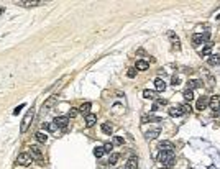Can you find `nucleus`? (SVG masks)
Masks as SVG:
<instances>
[{"label": "nucleus", "mask_w": 220, "mask_h": 169, "mask_svg": "<svg viewBox=\"0 0 220 169\" xmlns=\"http://www.w3.org/2000/svg\"><path fill=\"white\" fill-rule=\"evenodd\" d=\"M159 163L163 168L171 169L174 166V151H161L159 153Z\"/></svg>", "instance_id": "nucleus-1"}, {"label": "nucleus", "mask_w": 220, "mask_h": 169, "mask_svg": "<svg viewBox=\"0 0 220 169\" xmlns=\"http://www.w3.org/2000/svg\"><path fill=\"white\" fill-rule=\"evenodd\" d=\"M210 38V33L209 31H205V33H197V35H194L192 36V46L194 48H197V46H200V44H204L205 41Z\"/></svg>", "instance_id": "nucleus-2"}, {"label": "nucleus", "mask_w": 220, "mask_h": 169, "mask_svg": "<svg viewBox=\"0 0 220 169\" xmlns=\"http://www.w3.org/2000/svg\"><path fill=\"white\" fill-rule=\"evenodd\" d=\"M33 117H35V110L31 108V110H28V113L25 115L23 122H21V127H20V131H21V133H25L26 130H28V127L31 125V120H33Z\"/></svg>", "instance_id": "nucleus-3"}, {"label": "nucleus", "mask_w": 220, "mask_h": 169, "mask_svg": "<svg viewBox=\"0 0 220 169\" xmlns=\"http://www.w3.org/2000/svg\"><path fill=\"white\" fill-rule=\"evenodd\" d=\"M31 163H33V158L30 153H20L16 158V164H20V166H30Z\"/></svg>", "instance_id": "nucleus-4"}, {"label": "nucleus", "mask_w": 220, "mask_h": 169, "mask_svg": "<svg viewBox=\"0 0 220 169\" xmlns=\"http://www.w3.org/2000/svg\"><path fill=\"white\" fill-rule=\"evenodd\" d=\"M53 123L56 125L58 128H66L67 123H69V117H56Z\"/></svg>", "instance_id": "nucleus-5"}, {"label": "nucleus", "mask_w": 220, "mask_h": 169, "mask_svg": "<svg viewBox=\"0 0 220 169\" xmlns=\"http://www.w3.org/2000/svg\"><path fill=\"white\" fill-rule=\"evenodd\" d=\"M209 105L212 110H215V112H219L220 110V97L219 95H214V97L209 99Z\"/></svg>", "instance_id": "nucleus-6"}, {"label": "nucleus", "mask_w": 220, "mask_h": 169, "mask_svg": "<svg viewBox=\"0 0 220 169\" xmlns=\"http://www.w3.org/2000/svg\"><path fill=\"white\" fill-rule=\"evenodd\" d=\"M54 103H56V95H53V97H48V99H46V102L43 103V112H48V110H49L53 105H54Z\"/></svg>", "instance_id": "nucleus-7"}, {"label": "nucleus", "mask_w": 220, "mask_h": 169, "mask_svg": "<svg viewBox=\"0 0 220 169\" xmlns=\"http://www.w3.org/2000/svg\"><path fill=\"white\" fill-rule=\"evenodd\" d=\"M207 105H209V97H200L195 103V110H204Z\"/></svg>", "instance_id": "nucleus-8"}, {"label": "nucleus", "mask_w": 220, "mask_h": 169, "mask_svg": "<svg viewBox=\"0 0 220 169\" xmlns=\"http://www.w3.org/2000/svg\"><path fill=\"white\" fill-rule=\"evenodd\" d=\"M30 149H31V151H30L31 158H36V159H41V158H43V153H41V149L38 148L36 144H33V146H31Z\"/></svg>", "instance_id": "nucleus-9"}, {"label": "nucleus", "mask_w": 220, "mask_h": 169, "mask_svg": "<svg viewBox=\"0 0 220 169\" xmlns=\"http://www.w3.org/2000/svg\"><path fill=\"white\" fill-rule=\"evenodd\" d=\"M95 122H97V115H94V113L86 115V125H87V127H94Z\"/></svg>", "instance_id": "nucleus-10"}, {"label": "nucleus", "mask_w": 220, "mask_h": 169, "mask_svg": "<svg viewBox=\"0 0 220 169\" xmlns=\"http://www.w3.org/2000/svg\"><path fill=\"white\" fill-rule=\"evenodd\" d=\"M159 148H161V151H174L176 149L171 141H163V143L159 144Z\"/></svg>", "instance_id": "nucleus-11"}, {"label": "nucleus", "mask_w": 220, "mask_h": 169, "mask_svg": "<svg viewBox=\"0 0 220 169\" xmlns=\"http://www.w3.org/2000/svg\"><path fill=\"white\" fill-rule=\"evenodd\" d=\"M154 87H156V90H158V92H163L164 89H166V82L163 81V79H156V81H154Z\"/></svg>", "instance_id": "nucleus-12"}, {"label": "nucleus", "mask_w": 220, "mask_h": 169, "mask_svg": "<svg viewBox=\"0 0 220 169\" xmlns=\"http://www.w3.org/2000/svg\"><path fill=\"white\" fill-rule=\"evenodd\" d=\"M159 133H161V130H159V128L151 130V131H148V133L145 135V138H146V140H154L156 136H159Z\"/></svg>", "instance_id": "nucleus-13"}, {"label": "nucleus", "mask_w": 220, "mask_h": 169, "mask_svg": "<svg viewBox=\"0 0 220 169\" xmlns=\"http://www.w3.org/2000/svg\"><path fill=\"white\" fill-rule=\"evenodd\" d=\"M41 2L40 0H31V2H16V5H21V7H36L40 5Z\"/></svg>", "instance_id": "nucleus-14"}, {"label": "nucleus", "mask_w": 220, "mask_h": 169, "mask_svg": "<svg viewBox=\"0 0 220 169\" xmlns=\"http://www.w3.org/2000/svg\"><path fill=\"white\" fill-rule=\"evenodd\" d=\"M148 67H149V62L143 61V59H138V61H136V69H140V71H146Z\"/></svg>", "instance_id": "nucleus-15"}, {"label": "nucleus", "mask_w": 220, "mask_h": 169, "mask_svg": "<svg viewBox=\"0 0 220 169\" xmlns=\"http://www.w3.org/2000/svg\"><path fill=\"white\" fill-rule=\"evenodd\" d=\"M35 138L38 143H46V140H48V135L46 133H43V131H38V133L35 135Z\"/></svg>", "instance_id": "nucleus-16"}, {"label": "nucleus", "mask_w": 220, "mask_h": 169, "mask_svg": "<svg viewBox=\"0 0 220 169\" xmlns=\"http://www.w3.org/2000/svg\"><path fill=\"white\" fill-rule=\"evenodd\" d=\"M138 168V163H136V159L132 158V159H128V163L125 164V169H136Z\"/></svg>", "instance_id": "nucleus-17"}, {"label": "nucleus", "mask_w": 220, "mask_h": 169, "mask_svg": "<svg viewBox=\"0 0 220 169\" xmlns=\"http://www.w3.org/2000/svg\"><path fill=\"white\" fill-rule=\"evenodd\" d=\"M169 115H171V117H181L182 112H181L179 107H171L169 108Z\"/></svg>", "instance_id": "nucleus-18"}, {"label": "nucleus", "mask_w": 220, "mask_h": 169, "mask_svg": "<svg viewBox=\"0 0 220 169\" xmlns=\"http://www.w3.org/2000/svg\"><path fill=\"white\" fill-rule=\"evenodd\" d=\"M89 110H90V103H89V102L82 103L81 108H79V112H81L82 115H89Z\"/></svg>", "instance_id": "nucleus-19"}, {"label": "nucleus", "mask_w": 220, "mask_h": 169, "mask_svg": "<svg viewBox=\"0 0 220 169\" xmlns=\"http://www.w3.org/2000/svg\"><path fill=\"white\" fill-rule=\"evenodd\" d=\"M200 86H202V81H189L187 82V89L189 90H192L195 87H200Z\"/></svg>", "instance_id": "nucleus-20"}, {"label": "nucleus", "mask_w": 220, "mask_h": 169, "mask_svg": "<svg viewBox=\"0 0 220 169\" xmlns=\"http://www.w3.org/2000/svg\"><path fill=\"white\" fill-rule=\"evenodd\" d=\"M209 64H210V66H217V64H220V54L210 56L209 57Z\"/></svg>", "instance_id": "nucleus-21"}, {"label": "nucleus", "mask_w": 220, "mask_h": 169, "mask_svg": "<svg viewBox=\"0 0 220 169\" xmlns=\"http://www.w3.org/2000/svg\"><path fill=\"white\" fill-rule=\"evenodd\" d=\"M102 131L105 135H112V131H113L112 125H110V123H102Z\"/></svg>", "instance_id": "nucleus-22"}, {"label": "nucleus", "mask_w": 220, "mask_h": 169, "mask_svg": "<svg viewBox=\"0 0 220 169\" xmlns=\"http://www.w3.org/2000/svg\"><path fill=\"white\" fill-rule=\"evenodd\" d=\"M143 97L145 99H149V100H153V99H156V92H153V90H143Z\"/></svg>", "instance_id": "nucleus-23"}, {"label": "nucleus", "mask_w": 220, "mask_h": 169, "mask_svg": "<svg viewBox=\"0 0 220 169\" xmlns=\"http://www.w3.org/2000/svg\"><path fill=\"white\" fill-rule=\"evenodd\" d=\"M166 103H168V100H166V99H158V100H156V103H154L153 105V108H151V110H158V107L159 105H166Z\"/></svg>", "instance_id": "nucleus-24"}, {"label": "nucleus", "mask_w": 220, "mask_h": 169, "mask_svg": "<svg viewBox=\"0 0 220 169\" xmlns=\"http://www.w3.org/2000/svg\"><path fill=\"white\" fill-rule=\"evenodd\" d=\"M120 159V154L118 153H113V154H110V159H108V164H117V161Z\"/></svg>", "instance_id": "nucleus-25"}, {"label": "nucleus", "mask_w": 220, "mask_h": 169, "mask_svg": "<svg viewBox=\"0 0 220 169\" xmlns=\"http://www.w3.org/2000/svg\"><path fill=\"white\" fill-rule=\"evenodd\" d=\"M169 38H171V41L174 43V46H176L178 49H179V48H181V44H179V38H178L176 35H174V33H169Z\"/></svg>", "instance_id": "nucleus-26"}, {"label": "nucleus", "mask_w": 220, "mask_h": 169, "mask_svg": "<svg viewBox=\"0 0 220 169\" xmlns=\"http://www.w3.org/2000/svg\"><path fill=\"white\" fill-rule=\"evenodd\" d=\"M103 153H105V151H103V146H97V148L94 149V156H95V158H102Z\"/></svg>", "instance_id": "nucleus-27"}, {"label": "nucleus", "mask_w": 220, "mask_h": 169, "mask_svg": "<svg viewBox=\"0 0 220 169\" xmlns=\"http://www.w3.org/2000/svg\"><path fill=\"white\" fill-rule=\"evenodd\" d=\"M210 49H212V44H210V43H207V44H205V48L200 51V56H207V54L210 53Z\"/></svg>", "instance_id": "nucleus-28"}, {"label": "nucleus", "mask_w": 220, "mask_h": 169, "mask_svg": "<svg viewBox=\"0 0 220 169\" xmlns=\"http://www.w3.org/2000/svg\"><path fill=\"white\" fill-rule=\"evenodd\" d=\"M184 99L187 100V102H191V100H194V94H192V90H189V89H187V90L184 92Z\"/></svg>", "instance_id": "nucleus-29"}, {"label": "nucleus", "mask_w": 220, "mask_h": 169, "mask_svg": "<svg viewBox=\"0 0 220 169\" xmlns=\"http://www.w3.org/2000/svg\"><path fill=\"white\" fill-rule=\"evenodd\" d=\"M179 108H181V112H182V113H187V112H191V110H192L189 103H182V105H179Z\"/></svg>", "instance_id": "nucleus-30"}, {"label": "nucleus", "mask_w": 220, "mask_h": 169, "mask_svg": "<svg viewBox=\"0 0 220 169\" xmlns=\"http://www.w3.org/2000/svg\"><path fill=\"white\" fill-rule=\"evenodd\" d=\"M112 149H113V144L112 143H107L105 146H103V151H105V153H112Z\"/></svg>", "instance_id": "nucleus-31"}, {"label": "nucleus", "mask_w": 220, "mask_h": 169, "mask_svg": "<svg viewBox=\"0 0 220 169\" xmlns=\"http://www.w3.org/2000/svg\"><path fill=\"white\" fill-rule=\"evenodd\" d=\"M46 128L49 130V131H56V130H58V127L54 125V123H48V125H46Z\"/></svg>", "instance_id": "nucleus-32"}, {"label": "nucleus", "mask_w": 220, "mask_h": 169, "mask_svg": "<svg viewBox=\"0 0 220 169\" xmlns=\"http://www.w3.org/2000/svg\"><path fill=\"white\" fill-rule=\"evenodd\" d=\"M113 143H115V144H123V138H122V136H115Z\"/></svg>", "instance_id": "nucleus-33"}, {"label": "nucleus", "mask_w": 220, "mask_h": 169, "mask_svg": "<svg viewBox=\"0 0 220 169\" xmlns=\"http://www.w3.org/2000/svg\"><path fill=\"white\" fill-rule=\"evenodd\" d=\"M23 107H25V105H23V103H21V105H18V107H16L15 110H13V115H18V113L21 112V108H23Z\"/></svg>", "instance_id": "nucleus-34"}, {"label": "nucleus", "mask_w": 220, "mask_h": 169, "mask_svg": "<svg viewBox=\"0 0 220 169\" xmlns=\"http://www.w3.org/2000/svg\"><path fill=\"white\" fill-rule=\"evenodd\" d=\"M173 86L176 87V86H179V77L178 76H173Z\"/></svg>", "instance_id": "nucleus-35"}, {"label": "nucleus", "mask_w": 220, "mask_h": 169, "mask_svg": "<svg viewBox=\"0 0 220 169\" xmlns=\"http://www.w3.org/2000/svg\"><path fill=\"white\" fill-rule=\"evenodd\" d=\"M127 76H128V77H135V69H128Z\"/></svg>", "instance_id": "nucleus-36"}, {"label": "nucleus", "mask_w": 220, "mask_h": 169, "mask_svg": "<svg viewBox=\"0 0 220 169\" xmlns=\"http://www.w3.org/2000/svg\"><path fill=\"white\" fill-rule=\"evenodd\" d=\"M76 110H77V108H71V112H69V117H76Z\"/></svg>", "instance_id": "nucleus-37"}]
</instances>
